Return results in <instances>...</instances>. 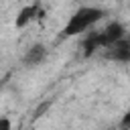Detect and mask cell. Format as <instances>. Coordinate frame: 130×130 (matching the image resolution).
<instances>
[{
    "label": "cell",
    "instance_id": "obj_5",
    "mask_svg": "<svg viewBox=\"0 0 130 130\" xmlns=\"http://www.w3.org/2000/svg\"><path fill=\"white\" fill-rule=\"evenodd\" d=\"M45 57H47V47H45L43 43H35V45L26 51V55L22 57V63H24L26 67H35V65H39V63H43Z\"/></svg>",
    "mask_w": 130,
    "mask_h": 130
},
{
    "label": "cell",
    "instance_id": "obj_4",
    "mask_svg": "<svg viewBox=\"0 0 130 130\" xmlns=\"http://www.w3.org/2000/svg\"><path fill=\"white\" fill-rule=\"evenodd\" d=\"M43 16V10H41V6L39 4H28V6H24L20 12H18V16H16V28H24L28 22H32L35 18H41Z\"/></svg>",
    "mask_w": 130,
    "mask_h": 130
},
{
    "label": "cell",
    "instance_id": "obj_8",
    "mask_svg": "<svg viewBox=\"0 0 130 130\" xmlns=\"http://www.w3.org/2000/svg\"><path fill=\"white\" fill-rule=\"evenodd\" d=\"M120 128H122V130H128V128H130V114H124V118H122V122H120Z\"/></svg>",
    "mask_w": 130,
    "mask_h": 130
},
{
    "label": "cell",
    "instance_id": "obj_7",
    "mask_svg": "<svg viewBox=\"0 0 130 130\" xmlns=\"http://www.w3.org/2000/svg\"><path fill=\"white\" fill-rule=\"evenodd\" d=\"M49 108H51V102H43V104H41V106L35 110V116H32V120H39V118H41V116H43V114H45Z\"/></svg>",
    "mask_w": 130,
    "mask_h": 130
},
{
    "label": "cell",
    "instance_id": "obj_9",
    "mask_svg": "<svg viewBox=\"0 0 130 130\" xmlns=\"http://www.w3.org/2000/svg\"><path fill=\"white\" fill-rule=\"evenodd\" d=\"M0 130H12V124L8 118H0Z\"/></svg>",
    "mask_w": 130,
    "mask_h": 130
},
{
    "label": "cell",
    "instance_id": "obj_3",
    "mask_svg": "<svg viewBox=\"0 0 130 130\" xmlns=\"http://www.w3.org/2000/svg\"><path fill=\"white\" fill-rule=\"evenodd\" d=\"M104 57L110 61H120V63H128L130 61V41L122 39L110 47L104 49Z\"/></svg>",
    "mask_w": 130,
    "mask_h": 130
},
{
    "label": "cell",
    "instance_id": "obj_2",
    "mask_svg": "<svg viewBox=\"0 0 130 130\" xmlns=\"http://www.w3.org/2000/svg\"><path fill=\"white\" fill-rule=\"evenodd\" d=\"M100 39H102V49H106V47H110V45L126 39V26H124L122 22L114 20V22H110L104 30H100Z\"/></svg>",
    "mask_w": 130,
    "mask_h": 130
},
{
    "label": "cell",
    "instance_id": "obj_1",
    "mask_svg": "<svg viewBox=\"0 0 130 130\" xmlns=\"http://www.w3.org/2000/svg\"><path fill=\"white\" fill-rule=\"evenodd\" d=\"M102 16H104V10L98 8V6H81V8H77L71 14V18L65 24V28L61 30V39H67V37H75V35L85 32L98 20H102Z\"/></svg>",
    "mask_w": 130,
    "mask_h": 130
},
{
    "label": "cell",
    "instance_id": "obj_6",
    "mask_svg": "<svg viewBox=\"0 0 130 130\" xmlns=\"http://www.w3.org/2000/svg\"><path fill=\"white\" fill-rule=\"evenodd\" d=\"M83 57H91L93 53H98L102 49V39H100V32H89L85 39H83Z\"/></svg>",
    "mask_w": 130,
    "mask_h": 130
}]
</instances>
